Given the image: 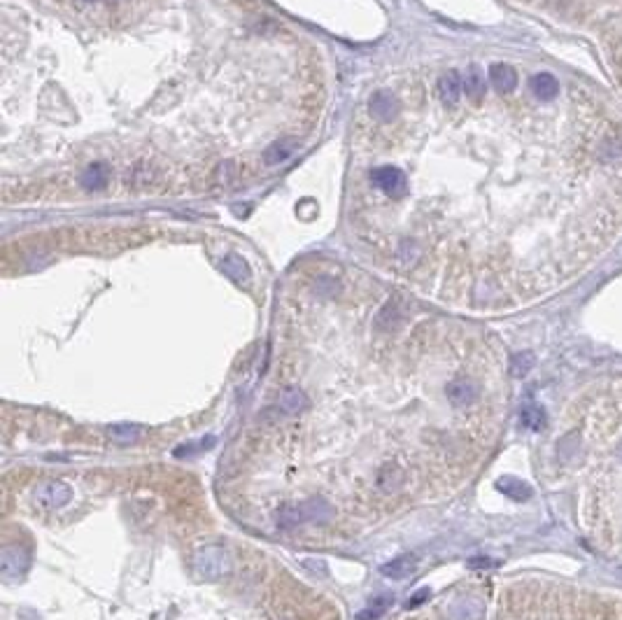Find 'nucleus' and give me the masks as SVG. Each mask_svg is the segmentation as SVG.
I'll return each instance as SVG.
<instances>
[{
    "instance_id": "nucleus-1",
    "label": "nucleus",
    "mask_w": 622,
    "mask_h": 620,
    "mask_svg": "<svg viewBox=\"0 0 622 620\" xmlns=\"http://www.w3.org/2000/svg\"><path fill=\"white\" fill-rule=\"evenodd\" d=\"M331 518V504L324 499H308L296 506H285L278 513L280 527H301L310 525V522H326Z\"/></svg>"
},
{
    "instance_id": "nucleus-2",
    "label": "nucleus",
    "mask_w": 622,
    "mask_h": 620,
    "mask_svg": "<svg viewBox=\"0 0 622 620\" xmlns=\"http://www.w3.org/2000/svg\"><path fill=\"white\" fill-rule=\"evenodd\" d=\"M194 569L199 573V578L205 580H219L231 571V560L228 553L219 546H205L196 553L194 558Z\"/></svg>"
},
{
    "instance_id": "nucleus-3",
    "label": "nucleus",
    "mask_w": 622,
    "mask_h": 620,
    "mask_svg": "<svg viewBox=\"0 0 622 620\" xmlns=\"http://www.w3.org/2000/svg\"><path fill=\"white\" fill-rule=\"evenodd\" d=\"M70 499H73V489L61 480H47L42 485H37L35 492H33V504L42 508V511L63 508L65 504H70Z\"/></svg>"
},
{
    "instance_id": "nucleus-4",
    "label": "nucleus",
    "mask_w": 622,
    "mask_h": 620,
    "mask_svg": "<svg viewBox=\"0 0 622 620\" xmlns=\"http://www.w3.org/2000/svg\"><path fill=\"white\" fill-rule=\"evenodd\" d=\"M28 553L24 551L22 546H8L0 555V573H3L5 580H17L24 578L26 569H28Z\"/></svg>"
},
{
    "instance_id": "nucleus-5",
    "label": "nucleus",
    "mask_w": 622,
    "mask_h": 620,
    "mask_svg": "<svg viewBox=\"0 0 622 620\" xmlns=\"http://www.w3.org/2000/svg\"><path fill=\"white\" fill-rule=\"evenodd\" d=\"M445 394H448V399L453 406L462 408V406H469V403L480 394V387H478V383L471 380V378H455V380L448 383Z\"/></svg>"
},
{
    "instance_id": "nucleus-6",
    "label": "nucleus",
    "mask_w": 622,
    "mask_h": 620,
    "mask_svg": "<svg viewBox=\"0 0 622 620\" xmlns=\"http://www.w3.org/2000/svg\"><path fill=\"white\" fill-rule=\"evenodd\" d=\"M487 80H489V87H492L496 94H510V91L517 89V73L508 63L489 65Z\"/></svg>"
},
{
    "instance_id": "nucleus-7",
    "label": "nucleus",
    "mask_w": 622,
    "mask_h": 620,
    "mask_svg": "<svg viewBox=\"0 0 622 620\" xmlns=\"http://www.w3.org/2000/svg\"><path fill=\"white\" fill-rule=\"evenodd\" d=\"M529 89L539 101H553L560 94V82L553 73H536L529 82Z\"/></svg>"
},
{
    "instance_id": "nucleus-8",
    "label": "nucleus",
    "mask_w": 622,
    "mask_h": 620,
    "mask_svg": "<svg viewBox=\"0 0 622 620\" xmlns=\"http://www.w3.org/2000/svg\"><path fill=\"white\" fill-rule=\"evenodd\" d=\"M412 571H415V555H398V558L389 560V562L380 567V573L392 580H401L405 576H410Z\"/></svg>"
},
{
    "instance_id": "nucleus-9",
    "label": "nucleus",
    "mask_w": 622,
    "mask_h": 620,
    "mask_svg": "<svg viewBox=\"0 0 622 620\" xmlns=\"http://www.w3.org/2000/svg\"><path fill=\"white\" fill-rule=\"evenodd\" d=\"M305 406H308V399L299 387H287L278 399V408L285 415H299L301 410H305Z\"/></svg>"
},
{
    "instance_id": "nucleus-10",
    "label": "nucleus",
    "mask_w": 622,
    "mask_h": 620,
    "mask_svg": "<svg viewBox=\"0 0 622 620\" xmlns=\"http://www.w3.org/2000/svg\"><path fill=\"white\" fill-rule=\"evenodd\" d=\"M142 432H145V429H142L140 424H131V422H119V424H110L108 427L110 439L115 443H119V446L135 443L142 436Z\"/></svg>"
},
{
    "instance_id": "nucleus-11",
    "label": "nucleus",
    "mask_w": 622,
    "mask_h": 620,
    "mask_svg": "<svg viewBox=\"0 0 622 620\" xmlns=\"http://www.w3.org/2000/svg\"><path fill=\"white\" fill-rule=\"evenodd\" d=\"M496 487L515 501H525L532 497V487L527 483H522L520 478H515V476H503V478L496 480Z\"/></svg>"
},
{
    "instance_id": "nucleus-12",
    "label": "nucleus",
    "mask_w": 622,
    "mask_h": 620,
    "mask_svg": "<svg viewBox=\"0 0 622 620\" xmlns=\"http://www.w3.org/2000/svg\"><path fill=\"white\" fill-rule=\"evenodd\" d=\"M520 420L527 429H532V432H541V429L546 427L548 417H546V410H543L539 403H527L520 413Z\"/></svg>"
},
{
    "instance_id": "nucleus-13",
    "label": "nucleus",
    "mask_w": 622,
    "mask_h": 620,
    "mask_svg": "<svg viewBox=\"0 0 622 620\" xmlns=\"http://www.w3.org/2000/svg\"><path fill=\"white\" fill-rule=\"evenodd\" d=\"M392 602H394V599H392L389 595H383V597L373 599V602L366 606V609H362V611L357 613V620H380V618L385 616V613H387Z\"/></svg>"
},
{
    "instance_id": "nucleus-14",
    "label": "nucleus",
    "mask_w": 622,
    "mask_h": 620,
    "mask_svg": "<svg viewBox=\"0 0 622 620\" xmlns=\"http://www.w3.org/2000/svg\"><path fill=\"white\" fill-rule=\"evenodd\" d=\"M534 355L532 352H520V355H515L513 359H510V374H513L515 378H525L529 371L534 369Z\"/></svg>"
},
{
    "instance_id": "nucleus-15",
    "label": "nucleus",
    "mask_w": 622,
    "mask_h": 620,
    "mask_svg": "<svg viewBox=\"0 0 622 620\" xmlns=\"http://www.w3.org/2000/svg\"><path fill=\"white\" fill-rule=\"evenodd\" d=\"M215 446V439H201L196 443H185V446H178L175 448V457H185V455H192V453H199V450H208Z\"/></svg>"
},
{
    "instance_id": "nucleus-16",
    "label": "nucleus",
    "mask_w": 622,
    "mask_h": 620,
    "mask_svg": "<svg viewBox=\"0 0 622 620\" xmlns=\"http://www.w3.org/2000/svg\"><path fill=\"white\" fill-rule=\"evenodd\" d=\"M431 597V590L429 587H420V590L415 592V595H412L410 599H408V604H405V609H415V606H420L424 599H429Z\"/></svg>"
}]
</instances>
